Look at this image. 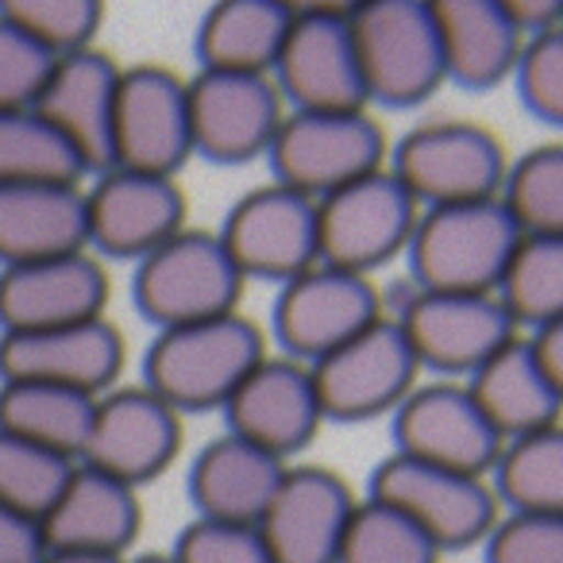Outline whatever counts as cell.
Returning <instances> with one entry per match:
<instances>
[{
	"mask_svg": "<svg viewBox=\"0 0 563 563\" xmlns=\"http://www.w3.org/2000/svg\"><path fill=\"white\" fill-rule=\"evenodd\" d=\"M367 104L421 109L448 86L432 0H367L347 9Z\"/></svg>",
	"mask_w": 563,
	"mask_h": 563,
	"instance_id": "obj_1",
	"label": "cell"
},
{
	"mask_svg": "<svg viewBox=\"0 0 563 563\" xmlns=\"http://www.w3.org/2000/svg\"><path fill=\"white\" fill-rule=\"evenodd\" d=\"M266 360V340L258 324L243 313L163 329L151 344L143 371L147 390L170 409H224L240 383Z\"/></svg>",
	"mask_w": 563,
	"mask_h": 563,
	"instance_id": "obj_2",
	"label": "cell"
},
{
	"mask_svg": "<svg viewBox=\"0 0 563 563\" xmlns=\"http://www.w3.org/2000/svg\"><path fill=\"white\" fill-rule=\"evenodd\" d=\"M521 228L494 201L424 209L409 240V282L444 294H498Z\"/></svg>",
	"mask_w": 563,
	"mask_h": 563,
	"instance_id": "obj_3",
	"label": "cell"
},
{
	"mask_svg": "<svg viewBox=\"0 0 563 563\" xmlns=\"http://www.w3.org/2000/svg\"><path fill=\"white\" fill-rule=\"evenodd\" d=\"M386 166L424 212L501 197L509 151L478 120H424L390 143Z\"/></svg>",
	"mask_w": 563,
	"mask_h": 563,
	"instance_id": "obj_4",
	"label": "cell"
},
{
	"mask_svg": "<svg viewBox=\"0 0 563 563\" xmlns=\"http://www.w3.org/2000/svg\"><path fill=\"white\" fill-rule=\"evenodd\" d=\"M266 158H271L278 186H290L321 201V197L383 170L390 158V140L367 109L286 112Z\"/></svg>",
	"mask_w": 563,
	"mask_h": 563,
	"instance_id": "obj_5",
	"label": "cell"
},
{
	"mask_svg": "<svg viewBox=\"0 0 563 563\" xmlns=\"http://www.w3.org/2000/svg\"><path fill=\"white\" fill-rule=\"evenodd\" d=\"M367 498L398 509L444 555L483 548L501 517V501L490 478L460 475V471L432 467L394 452L375 467Z\"/></svg>",
	"mask_w": 563,
	"mask_h": 563,
	"instance_id": "obj_6",
	"label": "cell"
},
{
	"mask_svg": "<svg viewBox=\"0 0 563 563\" xmlns=\"http://www.w3.org/2000/svg\"><path fill=\"white\" fill-rule=\"evenodd\" d=\"M390 317L406 332L424 375L455 383H467L494 352L521 336L498 294H444L409 282V294Z\"/></svg>",
	"mask_w": 563,
	"mask_h": 563,
	"instance_id": "obj_7",
	"label": "cell"
},
{
	"mask_svg": "<svg viewBox=\"0 0 563 563\" xmlns=\"http://www.w3.org/2000/svg\"><path fill=\"white\" fill-rule=\"evenodd\" d=\"M243 294V274L232 263L220 235L186 232L140 258L135 271V306L158 329L212 321L235 313Z\"/></svg>",
	"mask_w": 563,
	"mask_h": 563,
	"instance_id": "obj_8",
	"label": "cell"
},
{
	"mask_svg": "<svg viewBox=\"0 0 563 563\" xmlns=\"http://www.w3.org/2000/svg\"><path fill=\"white\" fill-rule=\"evenodd\" d=\"M421 220V205L390 174V166L317 201L321 263L371 278L401 258Z\"/></svg>",
	"mask_w": 563,
	"mask_h": 563,
	"instance_id": "obj_9",
	"label": "cell"
},
{
	"mask_svg": "<svg viewBox=\"0 0 563 563\" xmlns=\"http://www.w3.org/2000/svg\"><path fill=\"white\" fill-rule=\"evenodd\" d=\"M324 421L360 424L390 417L421 383V363L390 313L309 367Z\"/></svg>",
	"mask_w": 563,
	"mask_h": 563,
	"instance_id": "obj_10",
	"label": "cell"
},
{
	"mask_svg": "<svg viewBox=\"0 0 563 563\" xmlns=\"http://www.w3.org/2000/svg\"><path fill=\"white\" fill-rule=\"evenodd\" d=\"M390 429L394 455L478 478H490L506 448V440L475 406L467 383L455 378H421L390 413Z\"/></svg>",
	"mask_w": 563,
	"mask_h": 563,
	"instance_id": "obj_11",
	"label": "cell"
},
{
	"mask_svg": "<svg viewBox=\"0 0 563 563\" xmlns=\"http://www.w3.org/2000/svg\"><path fill=\"white\" fill-rule=\"evenodd\" d=\"M274 86L290 112H360L367 109L360 55L347 9L317 4L294 9L290 35L274 63Z\"/></svg>",
	"mask_w": 563,
	"mask_h": 563,
	"instance_id": "obj_12",
	"label": "cell"
},
{
	"mask_svg": "<svg viewBox=\"0 0 563 563\" xmlns=\"http://www.w3.org/2000/svg\"><path fill=\"white\" fill-rule=\"evenodd\" d=\"M383 317L386 306L375 278L317 263L313 271L282 286L274 301V336L286 347V360L313 367Z\"/></svg>",
	"mask_w": 563,
	"mask_h": 563,
	"instance_id": "obj_13",
	"label": "cell"
},
{
	"mask_svg": "<svg viewBox=\"0 0 563 563\" xmlns=\"http://www.w3.org/2000/svg\"><path fill=\"white\" fill-rule=\"evenodd\" d=\"M220 243L240 266L243 282L263 278L286 286L321 263L317 201L290 186H278V181L251 189L232 205Z\"/></svg>",
	"mask_w": 563,
	"mask_h": 563,
	"instance_id": "obj_14",
	"label": "cell"
},
{
	"mask_svg": "<svg viewBox=\"0 0 563 563\" xmlns=\"http://www.w3.org/2000/svg\"><path fill=\"white\" fill-rule=\"evenodd\" d=\"M194 155L189 89L163 66H132L120 74L112 166L170 178Z\"/></svg>",
	"mask_w": 563,
	"mask_h": 563,
	"instance_id": "obj_15",
	"label": "cell"
},
{
	"mask_svg": "<svg viewBox=\"0 0 563 563\" xmlns=\"http://www.w3.org/2000/svg\"><path fill=\"white\" fill-rule=\"evenodd\" d=\"M186 89L197 155L212 163H247L271 151L286 120V101L271 74L201 70Z\"/></svg>",
	"mask_w": 563,
	"mask_h": 563,
	"instance_id": "obj_16",
	"label": "cell"
},
{
	"mask_svg": "<svg viewBox=\"0 0 563 563\" xmlns=\"http://www.w3.org/2000/svg\"><path fill=\"white\" fill-rule=\"evenodd\" d=\"M355 506L360 498L336 471L290 467L255 529L274 563H336Z\"/></svg>",
	"mask_w": 563,
	"mask_h": 563,
	"instance_id": "obj_17",
	"label": "cell"
},
{
	"mask_svg": "<svg viewBox=\"0 0 563 563\" xmlns=\"http://www.w3.org/2000/svg\"><path fill=\"white\" fill-rule=\"evenodd\" d=\"M228 432L263 452L290 460L306 452L324 424L317 386L306 363L298 360H271L266 355L255 371L240 383V390L224 406Z\"/></svg>",
	"mask_w": 563,
	"mask_h": 563,
	"instance_id": "obj_18",
	"label": "cell"
},
{
	"mask_svg": "<svg viewBox=\"0 0 563 563\" xmlns=\"http://www.w3.org/2000/svg\"><path fill=\"white\" fill-rule=\"evenodd\" d=\"M124 367V340L104 317L43 332H4L0 336V378L4 383L70 386L101 394Z\"/></svg>",
	"mask_w": 563,
	"mask_h": 563,
	"instance_id": "obj_19",
	"label": "cell"
},
{
	"mask_svg": "<svg viewBox=\"0 0 563 563\" xmlns=\"http://www.w3.org/2000/svg\"><path fill=\"white\" fill-rule=\"evenodd\" d=\"M178 409L155 398L147 386L117 390L97 401L93 432H89V444L81 452V467H93L128 486H140L155 478L178 455Z\"/></svg>",
	"mask_w": 563,
	"mask_h": 563,
	"instance_id": "obj_20",
	"label": "cell"
},
{
	"mask_svg": "<svg viewBox=\"0 0 563 563\" xmlns=\"http://www.w3.org/2000/svg\"><path fill=\"white\" fill-rule=\"evenodd\" d=\"M104 301H109V278L86 251L4 266L0 274V329L4 332H43L97 321Z\"/></svg>",
	"mask_w": 563,
	"mask_h": 563,
	"instance_id": "obj_21",
	"label": "cell"
},
{
	"mask_svg": "<svg viewBox=\"0 0 563 563\" xmlns=\"http://www.w3.org/2000/svg\"><path fill=\"white\" fill-rule=\"evenodd\" d=\"M86 212L89 243L109 255L143 258L181 232L186 197L174 178L112 166L86 194Z\"/></svg>",
	"mask_w": 563,
	"mask_h": 563,
	"instance_id": "obj_22",
	"label": "cell"
},
{
	"mask_svg": "<svg viewBox=\"0 0 563 563\" xmlns=\"http://www.w3.org/2000/svg\"><path fill=\"white\" fill-rule=\"evenodd\" d=\"M117 63L101 51H78L58 58L35 109L78 147L86 170H112V124L120 93Z\"/></svg>",
	"mask_w": 563,
	"mask_h": 563,
	"instance_id": "obj_23",
	"label": "cell"
},
{
	"mask_svg": "<svg viewBox=\"0 0 563 563\" xmlns=\"http://www.w3.org/2000/svg\"><path fill=\"white\" fill-rule=\"evenodd\" d=\"M444 43L448 86L463 93H490L514 81L525 35L509 20L506 0H432Z\"/></svg>",
	"mask_w": 563,
	"mask_h": 563,
	"instance_id": "obj_24",
	"label": "cell"
},
{
	"mask_svg": "<svg viewBox=\"0 0 563 563\" xmlns=\"http://www.w3.org/2000/svg\"><path fill=\"white\" fill-rule=\"evenodd\" d=\"M286 471H290L286 460L224 432L212 444H205L194 460L189 494L201 509V521L251 525L255 529L271 509Z\"/></svg>",
	"mask_w": 563,
	"mask_h": 563,
	"instance_id": "obj_25",
	"label": "cell"
},
{
	"mask_svg": "<svg viewBox=\"0 0 563 563\" xmlns=\"http://www.w3.org/2000/svg\"><path fill=\"white\" fill-rule=\"evenodd\" d=\"M140 498L135 486L109 478L93 467L74 471L63 498L40 521L47 552L120 555L140 532Z\"/></svg>",
	"mask_w": 563,
	"mask_h": 563,
	"instance_id": "obj_26",
	"label": "cell"
},
{
	"mask_svg": "<svg viewBox=\"0 0 563 563\" xmlns=\"http://www.w3.org/2000/svg\"><path fill=\"white\" fill-rule=\"evenodd\" d=\"M89 243L86 194L78 186H0V263L78 255Z\"/></svg>",
	"mask_w": 563,
	"mask_h": 563,
	"instance_id": "obj_27",
	"label": "cell"
},
{
	"mask_svg": "<svg viewBox=\"0 0 563 563\" xmlns=\"http://www.w3.org/2000/svg\"><path fill=\"white\" fill-rule=\"evenodd\" d=\"M467 390L490 429L501 440H521L540 429H552L563 417V398L548 375L540 371L529 340L514 336L501 352H494L475 375L467 378Z\"/></svg>",
	"mask_w": 563,
	"mask_h": 563,
	"instance_id": "obj_28",
	"label": "cell"
},
{
	"mask_svg": "<svg viewBox=\"0 0 563 563\" xmlns=\"http://www.w3.org/2000/svg\"><path fill=\"white\" fill-rule=\"evenodd\" d=\"M290 24L294 9L282 0H224L205 12L197 32L201 70L274 74Z\"/></svg>",
	"mask_w": 563,
	"mask_h": 563,
	"instance_id": "obj_29",
	"label": "cell"
},
{
	"mask_svg": "<svg viewBox=\"0 0 563 563\" xmlns=\"http://www.w3.org/2000/svg\"><path fill=\"white\" fill-rule=\"evenodd\" d=\"M97 394L47 383H4L0 386V432L24 437L32 444L78 460L89 444L97 417Z\"/></svg>",
	"mask_w": 563,
	"mask_h": 563,
	"instance_id": "obj_30",
	"label": "cell"
},
{
	"mask_svg": "<svg viewBox=\"0 0 563 563\" xmlns=\"http://www.w3.org/2000/svg\"><path fill=\"white\" fill-rule=\"evenodd\" d=\"M78 147L40 109L0 112V186H78Z\"/></svg>",
	"mask_w": 563,
	"mask_h": 563,
	"instance_id": "obj_31",
	"label": "cell"
},
{
	"mask_svg": "<svg viewBox=\"0 0 563 563\" xmlns=\"http://www.w3.org/2000/svg\"><path fill=\"white\" fill-rule=\"evenodd\" d=\"M490 486L506 514L563 517V421L509 440L490 471Z\"/></svg>",
	"mask_w": 563,
	"mask_h": 563,
	"instance_id": "obj_32",
	"label": "cell"
},
{
	"mask_svg": "<svg viewBox=\"0 0 563 563\" xmlns=\"http://www.w3.org/2000/svg\"><path fill=\"white\" fill-rule=\"evenodd\" d=\"M498 301L514 317L517 332L563 321V235H521Z\"/></svg>",
	"mask_w": 563,
	"mask_h": 563,
	"instance_id": "obj_33",
	"label": "cell"
},
{
	"mask_svg": "<svg viewBox=\"0 0 563 563\" xmlns=\"http://www.w3.org/2000/svg\"><path fill=\"white\" fill-rule=\"evenodd\" d=\"M501 205L521 235H563V143H537L509 158Z\"/></svg>",
	"mask_w": 563,
	"mask_h": 563,
	"instance_id": "obj_34",
	"label": "cell"
},
{
	"mask_svg": "<svg viewBox=\"0 0 563 563\" xmlns=\"http://www.w3.org/2000/svg\"><path fill=\"white\" fill-rule=\"evenodd\" d=\"M74 471H78V460L47 452L12 432H0V501L16 514L43 521L70 486Z\"/></svg>",
	"mask_w": 563,
	"mask_h": 563,
	"instance_id": "obj_35",
	"label": "cell"
},
{
	"mask_svg": "<svg viewBox=\"0 0 563 563\" xmlns=\"http://www.w3.org/2000/svg\"><path fill=\"white\" fill-rule=\"evenodd\" d=\"M444 552L398 509L363 498L344 532L336 563H440Z\"/></svg>",
	"mask_w": 563,
	"mask_h": 563,
	"instance_id": "obj_36",
	"label": "cell"
},
{
	"mask_svg": "<svg viewBox=\"0 0 563 563\" xmlns=\"http://www.w3.org/2000/svg\"><path fill=\"white\" fill-rule=\"evenodd\" d=\"M0 16L32 35L55 58L89 51L104 12L97 0H4Z\"/></svg>",
	"mask_w": 563,
	"mask_h": 563,
	"instance_id": "obj_37",
	"label": "cell"
},
{
	"mask_svg": "<svg viewBox=\"0 0 563 563\" xmlns=\"http://www.w3.org/2000/svg\"><path fill=\"white\" fill-rule=\"evenodd\" d=\"M514 89L532 120L563 132V27L525 40L521 63L514 70Z\"/></svg>",
	"mask_w": 563,
	"mask_h": 563,
	"instance_id": "obj_38",
	"label": "cell"
},
{
	"mask_svg": "<svg viewBox=\"0 0 563 563\" xmlns=\"http://www.w3.org/2000/svg\"><path fill=\"white\" fill-rule=\"evenodd\" d=\"M55 66L58 58L47 47H40L32 35L0 16V112L35 109Z\"/></svg>",
	"mask_w": 563,
	"mask_h": 563,
	"instance_id": "obj_39",
	"label": "cell"
},
{
	"mask_svg": "<svg viewBox=\"0 0 563 563\" xmlns=\"http://www.w3.org/2000/svg\"><path fill=\"white\" fill-rule=\"evenodd\" d=\"M483 563H563V517L501 509L483 540Z\"/></svg>",
	"mask_w": 563,
	"mask_h": 563,
	"instance_id": "obj_40",
	"label": "cell"
},
{
	"mask_svg": "<svg viewBox=\"0 0 563 563\" xmlns=\"http://www.w3.org/2000/svg\"><path fill=\"white\" fill-rule=\"evenodd\" d=\"M174 563H274L251 525H220L197 517L174 544Z\"/></svg>",
	"mask_w": 563,
	"mask_h": 563,
	"instance_id": "obj_41",
	"label": "cell"
},
{
	"mask_svg": "<svg viewBox=\"0 0 563 563\" xmlns=\"http://www.w3.org/2000/svg\"><path fill=\"white\" fill-rule=\"evenodd\" d=\"M47 560V540L40 521L16 514L0 501V563H43Z\"/></svg>",
	"mask_w": 563,
	"mask_h": 563,
	"instance_id": "obj_42",
	"label": "cell"
},
{
	"mask_svg": "<svg viewBox=\"0 0 563 563\" xmlns=\"http://www.w3.org/2000/svg\"><path fill=\"white\" fill-rule=\"evenodd\" d=\"M506 9L525 40L563 27V0H506Z\"/></svg>",
	"mask_w": 563,
	"mask_h": 563,
	"instance_id": "obj_43",
	"label": "cell"
},
{
	"mask_svg": "<svg viewBox=\"0 0 563 563\" xmlns=\"http://www.w3.org/2000/svg\"><path fill=\"white\" fill-rule=\"evenodd\" d=\"M529 340L532 355H537L540 371L548 375V383L555 386V394L563 398V321H552L537 332H521Z\"/></svg>",
	"mask_w": 563,
	"mask_h": 563,
	"instance_id": "obj_44",
	"label": "cell"
},
{
	"mask_svg": "<svg viewBox=\"0 0 563 563\" xmlns=\"http://www.w3.org/2000/svg\"><path fill=\"white\" fill-rule=\"evenodd\" d=\"M43 563H124V555H89V552H47Z\"/></svg>",
	"mask_w": 563,
	"mask_h": 563,
	"instance_id": "obj_45",
	"label": "cell"
},
{
	"mask_svg": "<svg viewBox=\"0 0 563 563\" xmlns=\"http://www.w3.org/2000/svg\"><path fill=\"white\" fill-rule=\"evenodd\" d=\"M135 563H174L170 555H143V560H135Z\"/></svg>",
	"mask_w": 563,
	"mask_h": 563,
	"instance_id": "obj_46",
	"label": "cell"
}]
</instances>
